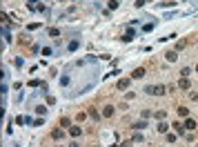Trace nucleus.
<instances>
[{
	"label": "nucleus",
	"mask_w": 198,
	"mask_h": 147,
	"mask_svg": "<svg viewBox=\"0 0 198 147\" xmlns=\"http://www.w3.org/2000/svg\"><path fill=\"white\" fill-rule=\"evenodd\" d=\"M145 91L149 96H163L167 89H165V85H149V87H145Z\"/></svg>",
	"instance_id": "1"
},
{
	"label": "nucleus",
	"mask_w": 198,
	"mask_h": 147,
	"mask_svg": "<svg viewBox=\"0 0 198 147\" xmlns=\"http://www.w3.org/2000/svg\"><path fill=\"white\" fill-rule=\"evenodd\" d=\"M67 131H69L71 138H80V136H83V127H80V125H71Z\"/></svg>",
	"instance_id": "2"
},
{
	"label": "nucleus",
	"mask_w": 198,
	"mask_h": 147,
	"mask_svg": "<svg viewBox=\"0 0 198 147\" xmlns=\"http://www.w3.org/2000/svg\"><path fill=\"white\" fill-rule=\"evenodd\" d=\"M114 105H105V107H102V116H105V118H111V116H114Z\"/></svg>",
	"instance_id": "3"
},
{
	"label": "nucleus",
	"mask_w": 198,
	"mask_h": 147,
	"mask_svg": "<svg viewBox=\"0 0 198 147\" xmlns=\"http://www.w3.org/2000/svg\"><path fill=\"white\" fill-rule=\"evenodd\" d=\"M182 125H185V129H189V131L196 129V121H194V118H189V116L185 118V123H182Z\"/></svg>",
	"instance_id": "4"
},
{
	"label": "nucleus",
	"mask_w": 198,
	"mask_h": 147,
	"mask_svg": "<svg viewBox=\"0 0 198 147\" xmlns=\"http://www.w3.org/2000/svg\"><path fill=\"white\" fill-rule=\"evenodd\" d=\"M62 136H65V129H62V127H60V129H54V131H51V138H54V140H60Z\"/></svg>",
	"instance_id": "5"
},
{
	"label": "nucleus",
	"mask_w": 198,
	"mask_h": 147,
	"mask_svg": "<svg viewBox=\"0 0 198 147\" xmlns=\"http://www.w3.org/2000/svg\"><path fill=\"white\" fill-rule=\"evenodd\" d=\"M134 36H136V31H134V29H127V34H125L120 40H123V43H129V40H134Z\"/></svg>",
	"instance_id": "6"
},
{
	"label": "nucleus",
	"mask_w": 198,
	"mask_h": 147,
	"mask_svg": "<svg viewBox=\"0 0 198 147\" xmlns=\"http://www.w3.org/2000/svg\"><path fill=\"white\" fill-rule=\"evenodd\" d=\"M165 58H167L169 62H176V60H178V51H167Z\"/></svg>",
	"instance_id": "7"
},
{
	"label": "nucleus",
	"mask_w": 198,
	"mask_h": 147,
	"mask_svg": "<svg viewBox=\"0 0 198 147\" xmlns=\"http://www.w3.org/2000/svg\"><path fill=\"white\" fill-rule=\"evenodd\" d=\"M78 47H80V40H71V43L67 45V51H76Z\"/></svg>",
	"instance_id": "8"
},
{
	"label": "nucleus",
	"mask_w": 198,
	"mask_h": 147,
	"mask_svg": "<svg viewBox=\"0 0 198 147\" xmlns=\"http://www.w3.org/2000/svg\"><path fill=\"white\" fill-rule=\"evenodd\" d=\"M129 83H132L129 78H120V80H118V89H127V87H129Z\"/></svg>",
	"instance_id": "9"
},
{
	"label": "nucleus",
	"mask_w": 198,
	"mask_h": 147,
	"mask_svg": "<svg viewBox=\"0 0 198 147\" xmlns=\"http://www.w3.org/2000/svg\"><path fill=\"white\" fill-rule=\"evenodd\" d=\"M178 87H180L182 91H187V89H189V78H180V83H178Z\"/></svg>",
	"instance_id": "10"
},
{
	"label": "nucleus",
	"mask_w": 198,
	"mask_h": 147,
	"mask_svg": "<svg viewBox=\"0 0 198 147\" xmlns=\"http://www.w3.org/2000/svg\"><path fill=\"white\" fill-rule=\"evenodd\" d=\"M145 76V67H138V69H134V74H132V78H142Z\"/></svg>",
	"instance_id": "11"
},
{
	"label": "nucleus",
	"mask_w": 198,
	"mask_h": 147,
	"mask_svg": "<svg viewBox=\"0 0 198 147\" xmlns=\"http://www.w3.org/2000/svg\"><path fill=\"white\" fill-rule=\"evenodd\" d=\"M60 127H62V129H69V127H71V121H69V118H60Z\"/></svg>",
	"instance_id": "12"
},
{
	"label": "nucleus",
	"mask_w": 198,
	"mask_h": 147,
	"mask_svg": "<svg viewBox=\"0 0 198 147\" xmlns=\"http://www.w3.org/2000/svg\"><path fill=\"white\" fill-rule=\"evenodd\" d=\"M158 131H160V134H167V131H169V125H167V123H158Z\"/></svg>",
	"instance_id": "13"
},
{
	"label": "nucleus",
	"mask_w": 198,
	"mask_h": 147,
	"mask_svg": "<svg viewBox=\"0 0 198 147\" xmlns=\"http://www.w3.org/2000/svg\"><path fill=\"white\" fill-rule=\"evenodd\" d=\"M47 34H49L51 38H58V36H60V29H56V27H51V29H47Z\"/></svg>",
	"instance_id": "14"
},
{
	"label": "nucleus",
	"mask_w": 198,
	"mask_h": 147,
	"mask_svg": "<svg viewBox=\"0 0 198 147\" xmlns=\"http://www.w3.org/2000/svg\"><path fill=\"white\" fill-rule=\"evenodd\" d=\"M145 127H147V121H138L136 125H134V129H138V131H140V129H145Z\"/></svg>",
	"instance_id": "15"
},
{
	"label": "nucleus",
	"mask_w": 198,
	"mask_h": 147,
	"mask_svg": "<svg viewBox=\"0 0 198 147\" xmlns=\"http://www.w3.org/2000/svg\"><path fill=\"white\" fill-rule=\"evenodd\" d=\"M178 114H180L182 118H187V116H189V109H187V107H178Z\"/></svg>",
	"instance_id": "16"
},
{
	"label": "nucleus",
	"mask_w": 198,
	"mask_h": 147,
	"mask_svg": "<svg viewBox=\"0 0 198 147\" xmlns=\"http://www.w3.org/2000/svg\"><path fill=\"white\" fill-rule=\"evenodd\" d=\"M189 74H191V67H182V71H180L182 78H189Z\"/></svg>",
	"instance_id": "17"
},
{
	"label": "nucleus",
	"mask_w": 198,
	"mask_h": 147,
	"mask_svg": "<svg viewBox=\"0 0 198 147\" xmlns=\"http://www.w3.org/2000/svg\"><path fill=\"white\" fill-rule=\"evenodd\" d=\"M185 47H187V43H185V40H178V43H176V49H178V51H180V49H185Z\"/></svg>",
	"instance_id": "18"
},
{
	"label": "nucleus",
	"mask_w": 198,
	"mask_h": 147,
	"mask_svg": "<svg viewBox=\"0 0 198 147\" xmlns=\"http://www.w3.org/2000/svg\"><path fill=\"white\" fill-rule=\"evenodd\" d=\"M36 112L40 114V116H45V114H47V107H45V105H40V107H36Z\"/></svg>",
	"instance_id": "19"
},
{
	"label": "nucleus",
	"mask_w": 198,
	"mask_h": 147,
	"mask_svg": "<svg viewBox=\"0 0 198 147\" xmlns=\"http://www.w3.org/2000/svg\"><path fill=\"white\" fill-rule=\"evenodd\" d=\"M89 116H91V118H94V121H100V114L96 112V109H91V112H89Z\"/></svg>",
	"instance_id": "20"
},
{
	"label": "nucleus",
	"mask_w": 198,
	"mask_h": 147,
	"mask_svg": "<svg viewBox=\"0 0 198 147\" xmlns=\"http://www.w3.org/2000/svg\"><path fill=\"white\" fill-rule=\"evenodd\" d=\"M40 51H42V56H51V54H54V51H51V47H42Z\"/></svg>",
	"instance_id": "21"
},
{
	"label": "nucleus",
	"mask_w": 198,
	"mask_h": 147,
	"mask_svg": "<svg viewBox=\"0 0 198 147\" xmlns=\"http://www.w3.org/2000/svg\"><path fill=\"white\" fill-rule=\"evenodd\" d=\"M16 123H18V125H27V116H18Z\"/></svg>",
	"instance_id": "22"
},
{
	"label": "nucleus",
	"mask_w": 198,
	"mask_h": 147,
	"mask_svg": "<svg viewBox=\"0 0 198 147\" xmlns=\"http://www.w3.org/2000/svg\"><path fill=\"white\" fill-rule=\"evenodd\" d=\"M118 5H120L118 0H109V9H118Z\"/></svg>",
	"instance_id": "23"
},
{
	"label": "nucleus",
	"mask_w": 198,
	"mask_h": 147,
	"mask_svg": "<svg viewBox=\"0 0 198 147\" xmlns=\"http://www.w3.org/2000/svg\"><path fill=\"white\" fill-rule=\"evenodd\" d=\"M154 27H156V22H147V25L142 27V29H145V31H151V29H154Z\"/></svg>",
	"instance_id": "24"
},
{
	"label": "nucleus",
	"mask_w": 198,
	"mask_h": 147,
	"mask_svg": "<svg viewBox=\"0 0 198 147\" xmlns=\"http://www.w3.org/2000/svg\"><path fill=\"white\" fill-rule=\"evenodd\" d=\"M154 118H158V121H163V118H165V112H156V114H154Z\"/></svg>",
	"instance_id": "25"
},
{
	"label": "nucleus",
	"mask_w": 198,
	"mask_h": 147,
	"mask_svg": "<svg viewBox=\"0 0 198 147\" xmlns=\"http://www.w3.org/2000/svg\"><path fill=\"white\" fill-rule=\"evenodd\" d=\"M60 85H62V87L69 85V76H62V78H60Z\"/></svg>",
	"instance_id": "26"
},
{
	"label": "nucleus",
	"mask_w": 198,
	"mask_h": 147,
	"mask_svg": "<svg viewBox=\"0 0 198 147\" xmlns=\"http://www.w3.org/2000/svg\"><path fill=\"white\" fill-rule=\"evenodd\" d=\"M167 140H169V143L174 145V143H176V134H167Z\"/></svg>",
	"instance_id": "27"
},
{
	"label": "nucleus",
	"mask_w": 198,
	"mask_h": 147,
	"mask_svg": "<svg viewBox=\"0 0 198 147\" xmlns=\"http://www.w3.org/2000/svg\"><path fill=\"white\" fill-rule=\"evenodd\" d=\"M134 143H142V136H140V134H134Z\"/></svg>",
	"instance_id": "28"
},
{
	"label": "nucleus",
	"mask_w": 198,
	"mask_h": 147,
	"mask_svg": "<svg viewBox=\"0 0 198 147\" xmlns=\"http://www.w3.org/2000/svg\"><path fill=\"white\" fill-rule=\"evenodd\" d=\"M38 27H40V22H33V25H29V31H36Z\"/></svg>",
	"instance_id": "29"
},
{
	"label": "nucleus",
	"mask_w": 198,
	"mask_h": 147,
	"mask_svg": "<svg viewBox=\"0 0 198 147\" xmlns=\"http://www.w3.org/2000/svg\"><path fill=\"white\" fill-rule=\"evenodd\" d=\"M36 2H40V0H27V7H33Z\"/></svg>",
	"instance_id": "30"
},
{
	"label": "nucleus",
	"mask_w": 198,
	"mask_h": 147,
	"mask_svg": "<svg viewBox=\"0 0 198 147\" xmlns=\"http://www.w3.org/2000/svg\"><path fill=\"white\" fill-rule=\"evenodd\" d=\"M69 147H80V145H78L76 140H71V143H69Z\"/></svg>",
	"instance_id": "31"
},
{
	"label": "nucleus",
	"mask_w": 198,
	"mask_h": 147,
	"mask_svg": "<svg viewBox=\"0 0 198 147\" xmlns=\"http://www.w3.org/2000/svg\"><path fill=\"white\" fill-rule=\"evenodd\" d=\"M196 71H198V65H196Z\"/></svg>",
	"instance_id": "32"
},
{
	"label": "nucleus",
	"mask_w": 198,
	"mask_h": 147,
	"mask_svg": "<svg viewBox=\"0 0 198 147\" xmlns=\"http://www.w3.org/2000/svg\"><path fill=\"white\" fill-rule=\"evenodd\" d=\"M60 2H62V0H60Z\"/></svg>",
	"instance_id": "33"
}]
</instances>
